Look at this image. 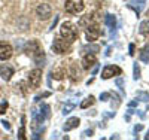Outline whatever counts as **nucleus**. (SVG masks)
Listing matches in <instances>:
<instances>
[{
    "instance_id": "1",
    "label": "nucleus",
    "mask_w": 149,
    "mask_h": 140,
    "mask_svg": "<svg viewBox=\"0 0 149 140\" xmlns=\"http://www.w3.org/2000/svg\"><path fill=\"white\" fill-rule=\"evenodd\" d=\"M49 110H51V107H49L48 104H42L39 109H31V118H33L31 127H33L34 131L37 130V127H40V128H42V124L49 116Z\"/></svg>"
},
{
    "instance_id": "2",
    "label": "nucleus",
    "mask_w": 149,
    "mask_h": 140,
    "mask_svg": "<svg viewBox=\"0 0 149 140\" xmlns=\"http://www.w3.org/2000/svg\"><path fill=\"white\" fill-rule=\"evenodd\" d=\"M60 34H61V37H63V39H66L67 42H73L74 39H76V36H78V29L74 27L72 22L66 21V22L61 24Z\"/></svg>"
},
{
    "instance_id": "3",
    "label": "nucleus",
    "mask_w": 149,
    "mask_h": 140,
    "mask_svg": "<svg viewBox=\"0 0 149 140\" xmlns=\"http://www.w3.org/2000/svg\"><path fill=\"white\" fill-rule=\"evenodd\" d=\"M84 2L82 0H67L66 2V10L69 14H79L84 10Z\"/></svg>"
},
{
    "instance_id": "4",
    "label": "nucleus",
    "mask_w": 149,
    "mask_h": 140,
    "mask_svg": "<svg viewBox=\"0 0 149 140\" xmlns=\"http://www.w3.org/2000/svg\"><path fill=\"white\" fill-rule=\"evenodd\" d=\"M36 14H37V18H39V20H42V21H46V20H49V18H51L52 9H51V6H49V5H46V3H42V5H39V6L36 8Z\"/></svg>"
},
{
    "instance_id": "5",
    "label": "nucleus",
    "mask_w": 149,
    "mask_h": 140,
    "mask_svg": "<svg viewBox=\"0 0 149 140\" xmlns=\"http://www.w3.org/2000/svg\"><path fill=\"white\" fill-rule=\"evenodd\" d=\"M85 34H86V40L94 42L95 39H98V36H100V29H98L97 24H90V25H86V29H85Z\"/></svg>"
},
{
    "instance_id": "6",
    "label": "nucleus",
    "mask_w": 149,
    "mask_h": 140,
    "mask_svg": "<svg viewBox=\"0 0 149 140\" xmlns=\"http://www.w3.org/2000/svg\"><path fill=\"white\" fill-rule=\"evenodd\" d=\"M122 73V70H121V67H118V66H106L104 69H103V72H102V78L103 79H110V78H113V76H119Z\"/></svg>"
},
{
    "instance_id": "7",
    "label": "nucleus",
    "mask_w": 149,
    "mask_h": 140,
    "mask_svg": "<svg viewBox=\"0 0 149 140\" xmlns=\"http://www.w3.org/2000/svg\"><path fill=\"white\" fill-rule=\"evenodd\" d=\"M40 81H42V70L40 69H34L30 72L29 75V82L33 88H37L40 85Z\"/></svg>"
},
{
    "instance_id": "8",
    "label": "nucleus",
    "mask_w": 149,
    "mask_h": 140,
    "mask_svg": "<svg viewBox=\"0 0 149 140\" xmlns=\"http://www.w3.org/2000/svg\"><path fill=\"white\" fill-rule=\"evenodd\" d=\"M67 49H69V43L66 42V39H54L52 51L55 54H64Z\"/></svg>"
},
{
    "instance_id": "9",
    "label": "nucleus",
    "mask_w": 149,
    "mask_h": 140,
    "mask_svg": "<svg viewBox=\"0 0 149 140\" xmlns=\"http://www.w3.org/2000/svg\"><path fill=\"white\" fill-rule=\"evenodd\" d=\"M12 57V46L9 43H5V42H0V60H9Z\"/></svg>"
},
{
    "instance_id": "10",
    "label": "nucleus",
    "mask_w": 149,
    "mask_h": 140,
    "mask_svg": "<svg viewBox=\"0 0 149 140\" xmlns=\"http://www.w3.org/2000/svg\"><path fill=\"white\" fill-rule=\"evenodd\" d=\"M145 5H146V0H130L127 6H128L130 9H133L136 14H137V17H139L140 12H142V9L145 8Z\"/></svg>"
},
{
    "instance_id": "11",
    "label": "nucleus",
    "mask_w": 149,
    "mask_h": 140,
    "mask_svg": "<svg viewBox=\"0 0 149 140\" xmlns=\"http://www.w3.org/2000/svg\"><path fill=\"white\" fill-rule=\"evenodd\" d=\"M97 64V60H95V54H86L82 58V67L84 69H90L91 66Z\"/></svg>"
},
{
    "instance_id": "12",
    "label": "nucleus",
    "mask_w": 149,
    "mask_h": 140,
    "mask_svg": "<svg viewBox=\"0 0 149 140\" xmlns=\"http://www.w3.org/2000/svg\"><path fill=\"white\" fill-rule=\"evenodd\" d=\"M0 76H2L5 81H9L12 76H14V69H12L10 66L2 64V66H0Z\"/></svg>"
},
{
    "instance_id": "13",
    "label": "nucleus",
    "mask_w": 149,
    "mask_h": 140,
    "mask_svg": "<svg viewBox=\"0 0 149 140\" xmlns=\"http://www.w3.org/2000/svg\"><path fill=\"white\" fill-rule=\"evenodd\" d=\"M79 124H81L79 118H76V116H73V118H69V119L66 121L64 127H63V130H64V131H72L73 128H76V127H78Z\"/></svg>"
},
{
    "instance_id": "14",
    "label": "nucleus",
    "mask_w": 149,
    "mask_h": 140,
    "mask_svg": "<svg viewBox=\"0 0 149 140\" xmlns=\"http://www.w3.org/2000/svg\"><path fill=\"white\" fill-rule=\"evenodd\" d=\"M31 58H33V61L36 63L37 66H42L43 67V64H45V54H43L42 49H37L36 52L31 55Z\"/></svg>"
},
{
    "instance_id": "15",
    "label": "nucleus",
    "mask_w": 149,
    "mask_h": 140,
    "mask_svg": "<svg viewBox=\"0 0 149 140\" xmlns=\"http://www.w3.org/2000/svg\"><path fill=\"white\" fill-rule=\"evenodd\" d=\"M37 49H40V46H39V43H37L36 40H30V42L26 43V46H24V51H26L29 55H33Z\"/></svg>"
},
{
    "instance_id": "16",
    "label": "nucleus",
    "mask_w": 149,
    "mask_h": 140,
    "mask_svg": "<svg viewBox=\"0 0 149 140\" xmlns=\"http://www.w3.org/2000/svg\"><path fill=\"white\" fill-rule=\"evenodd\" d=\"M104 22H106V25L110 30H115V27H116V17L112 15V14H107L106 18H104Z\"/></svg>"
},
{
    "instance_id": "17",
    "label": "nucleus",
    "mask_w": 149,
    "mask_h": 140,
    "mask_svg": "<svg viewBox=\"0 0 149 140\" xmlns=\"http://www.w3.org/2000/svg\"><path fill=\"white\" fill-rule=\"evenodd\" d=\"M139 33H140L142 36H148V34H149V20L140 22V25H139Z\"/></svg>"
},
{
    "instance_id": "18",
    "label": "nucleus",
    "mask_w": 149,
    "mask_h": 140,
    "mask_svg": "<svg viewBox=\"0 0 149 140\" xmlns=\"http://www.w3.org/2000/svg\"><path fill=\"white\" fill-rule=\"evenodd\" d=\"M100 51V46L98 45H86L82 48V52H86V54H95Z\"/></svg>"
},
{
    "instance_id": "19",
    "label": "nucleus",
    "mask_w": 149,
    "mask_h": 140,
    "mask_svg": "<svg viewBox=\"0 0 149 140\" xmlns=\"http://www.w3.org/2000/svg\"><path fill=\"white\" fill-rule=\"evenodd\" d=\"M19 139H26V116H21V128L18 133Z\"/></svg>"
},
{
    "instance_id": "20",
    "label": "nucleus",
    "mask_w": 149,
    "mask_h": 140,
    "mask_svg": "<svg viewBox=\"0 0 149 140\" xmlns=\"http://www.w3.org/2000/svg\"><path fill=\"white\" fill-rule=\"evenodd\" d=\"M140 60L143 63H149V49L145 46L142 51H140Z\"/></svg>"
},
{
    "instance_id": "21",
    "label": "nucleus",
    "mask_w": 149,
    "mask_h": 140,
    "mask_svg": "<svg viewBox=\"0 0 149 140\" xmlns=\"http://www.w3.org/2000/svg\"><path fill=\"white\" fill-rule=\"evenodd\" d=\"M93 103H94V97H93V95H90L88 98L84 100L82 103H81V107H82V109H86V107H90Z\"/></svg>"
},
{
    "instance_id": "22",
    "label": "nucleus",
    "mask_w": 149,
    "mask_h": 140,
    "mask_svg": "<svg viewBox=\"0 0 149 140\" xmlns=\"http://www.w3.org/2000/svg\"><path fill=\"white\" fill-rule=\"evenodd\" d=\"M133 72H134V76H133V78H134L136 81H139V79H140V67H139L137 63H134V66H133Z\"/></svg>"
},
{
    "instance_id": "23",
    "label": "nucleus",
    "mask_w": 149,
    "mask_h": 140,
    "mask_svg": "<svg viewBox=\"0 0 149 140\" xmlns=\"http://www.w3.org/2000/svg\"><path fill=\"white\" fill-rule=\"evenodd\" d=\"M70 70H72V79H73V81L79 79V70H76V66H74V64H72Z\"/></svg>"
},
{
    "instance_id": "24",
    "label": "nucleus",
    "mask_w": 149,
    "mask_h": 140,
    "mask_svg": "<svg viewBox=\"0 0 149 140\" xmlns=\"http://www.w3.org/2000/svg\"><path fill=\"white\" fill-rule=\"evenodd\" d=\"M137 100H140V101H149V94L148 93H143V91H139L137 93Z\"/></svg>"
},
{
    "instance_id": "25",
    "label": "nucleus",
    "mask_w": 149,
    "mask_h": 140,
    "mask_svg": "<svg viewBox=\"0 0 149 140\" xmlns=\"http://www.w3.org/2000/svg\"><path fill=\"white\" fill-rule=\"evenodd\" d=\"M73 109H74V104H73V103H67V104L63 107V113H64V115H67V113H70Z\"/></svg>"
},
{
    "instance_id": "26",
    "label": "nucleus",
    "mask_w": 149,
    "mask_h": 140,
    "mask_svg": "<svg viewBox=\"0 0 149 140\" xmlns=\"http://www.w3.org/2000/svg\"><path fill=\"white\" fill-rule=\"evenodd\" d=\"M8 101H2V103H0V115H3V113L8 110Z\"/></svg>"
},
{
    "instance_id": "27",
    "label": "nucleus",
    "mask_w": 149,
    "mask_h": 140,
    "mask_svg": "<svg viewBox=\"0 0 149 140\" xmlns=\"http://www.w3.org/2000/svg\"><path fill=\"white\" fill-rule=\"evenodd\" d=\"M51 75H54L52 78H55V79H63V76H64V73L61 72V70H55V72H52Z\"/></svg>"
},
{
    "instance_id": "28",
    "label": "nucleus",
    "mask_w": 149,
    "mask_h": 140,
    "mask_svg": "<svg viewBox=\"0 0 149 140\" xmlns=\"http://www.w3.org/2000/svg\"><path fill=\"white\" fill-rule=\"evenodd\" d=\"M116 86L124 93V79H122V78H118V79H116Z\"/></svg>"
},
{
    "instance_id": "29",
    "label": "nucleus",
    "mask_w": 149,
    "mask_h": 140,
    "mask_svg": "<svg viewBox=\"0 0 149 140\" xmlns=\"http://www.w3.org/2000/svg\"><path fill=\"white\" fill-rule=\"evenodd\" d=\"M51 95V93H43V94H39L34 97V101H40V98H45V97H49Z\"/></svg>"
},
{
    "instance_id": "30",
    "label": "nucleus",
    "mask_w": 149,
    "mask_h": 140,
    "mask_svg": "<svg viewBox=\"0 0 149 140\" xmlns=\"http://www.w3.org/2000/svg\"><path fill=\"white\" fill-rule=\"evenodd\" d=\"M94 134V131L93 130H85L84 133H82V139H86V137H91Z\"/></svg>"
},
{
    "instance_id": "31",
    "label": "nucleus",
    "mask_w": 149,
    "mask_h": 140,
    "mask_svg": "<svg viewBox=\"0 0 149 140\" xmlns=\"http://www.w3.org/2000/svg\"><path fill=\"white\" fill-rule=\"evenodd\" d=\"M109 98H110V94H109V93H102V94H100V100H102V101H107Z\"/></svg>"
},
{
    "instance_id": "32",
    "label": "nucleus",
    "mask_w": 149,
    "mask_h": 140,
    "mask_svg": "<svg viewBox=\"0 0 149 140\" xmlns=\"http://www.w3.org/2000/svg\"><path fill=\"white\" fill-rule=\"evenodd\" d=\"M128 51H130V52H128L130 55H134V54H136V45H134V43H130Z\"/></svg>"
},
{
    "instance_id": "33",
    "label": "nucleus",
    "mask_w": 149,
    "mask_h": 140,
    "mask_svg": "<svg viewBox=\"0 0 149 140\" xmlns=\"http://www.w3.org/2000/svg\"><path fill=\"white\" fill-rule=\"evenodd\" d=\"M142 130H143V125H142V124H139V125L134 127V133H136V134H137L139 131H142Z\"/></svg>"
},
{
    "instance_id": "34",
    "label": "nucleus",
    "mask_w": 149,
    "mask_h": 140,
    "mask_svg": "<svg viewBox=\"0 0 149 140\" xmlns=\"http://www.w3.org/2000/svg\"><path fill=\"white\" fill-rule=\"evenodd\" d=\"M2 124H3V127H5V128H6L8 131L10 130V125H9V122H8V121H2Z\"/></svg>"
},
{
    "instance_id": "35",
    "label": "nucleus",
    "mask_w": 149,
    "mask_h": 140,
    "mask_svg": "<svg viewBox=\"0 0 149 140\" xmlns=\"http://www.w3.org/2000/svg\"><path fill=\"white\" fill-rule=\"evenodd\" d=\"M130 107H136V106H137V101H136V100H133V101H130V104H128Z\"/></svg>"
},
{
    "instance_id": "36",
    "label": "nucleus",
    "mask_w": 149,
    "mask_h": 140,
    "mask_svg": "<svg viewBox=\"0 0 149 140\" xmlns=\"http://www.w3.org/2000/svg\"><path fill=\"white\" fill-rule=\"evenodd\" d=\"M57 22H58V17H55V20H54V22H52V25H51V30H52V29H55Z\"/></svg>"
},
{
    "instance_id": "37",
    "label": "nucleus",
    "mask_w": 149,
    "mask_h": 140,
    "mask_svg": "<svg viewBox=\"0 0 149 140\" xmlns=\"http://www.w3.org/2000/svg\"><path fill=\"white\" fill-rule=\"evenodd\" d=\"M97 72H98V66H95V67H94V70H93V75H97Z\"/></svg>"
},
{
    "instance_id": "38",
    "label": "nucleus",
    "mask_w": 149,
    "mask_h": 140,
    "mask_svg": "<svg viewBox=\"0 0 149 140\" xmlns=\"http://www.w3.org/2000/svg\"><path fill=\"white\" fill-rule=\"evenodd\" d=\"M128 113H130V115H133V113H136V110H133V109H128Z\"/></svg>"
},
{
    "instance_id": "39",
    "label": "nucleus",
    "mask_w": 149,
    "mask_h": 140,
    "mask_svg": "<svg viewBox=\"0 0 149 140\" xmlns=\"http://www.w3.org/2000/svg\"><path fill=\"white\" fill-rule=\"evenodd\" d=\"M145 139H149V130H148V133H146V136H145Z\"/></svg>"
},
{
    "instance_id": "40",
    "label": "nucleus",
    "mask_w": 149,
    "mask_h": 140,
    "mask_svg": "<svg viewBox=\"0 0 149 140\" xmlns=\"http://www.w3.org/2000/svg\"><path fill=\"white\" fill-rule=\"evenodd\" d=\"M146 48H148V49H149V45H146Z\"/></svg>"
}]
</instances>
